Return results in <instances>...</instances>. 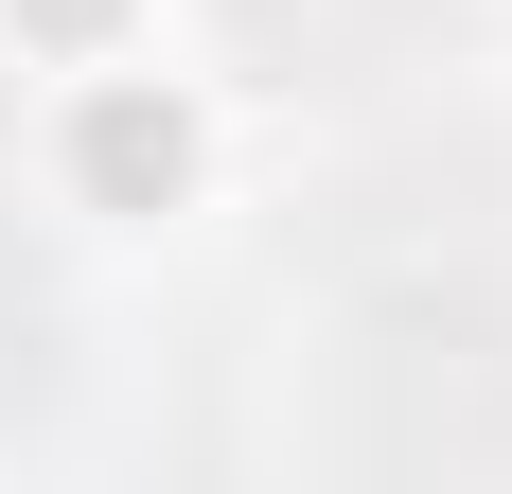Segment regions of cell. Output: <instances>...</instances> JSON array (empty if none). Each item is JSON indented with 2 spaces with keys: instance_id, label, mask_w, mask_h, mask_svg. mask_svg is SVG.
<instances>
[{
  "instance_id": "cell-2",
  "label": "cell",
  "mask_w": 512,
  "mask_h": 494,
  "mask_svg": "<svg viewBox=\"0 0 512 494\" xmlns=\"http://www.w3.org/2000/svg\"><path fill=\"white\" fill-rule=\"evenodd\" d=\"M212 36H230V71L248 89H389V71H424V53L460 36V0H212Z\"/></svg>"
},
{
  "instance_id": "cell-1",
  "label": "cell",
  "mask_w": 512,
  "mask_h": 494,
  "mask_svg": "<svg viewBox=\"0 0 512 494\" xmlns=\"http://www.w3.org/2000/svg\"><path fill=\"white\" fill-rule=\"evenodd\" d=\"M318 424L354 459H512V283L495 247H407L318 318Z\"/></svg>"
}]
</instances>
